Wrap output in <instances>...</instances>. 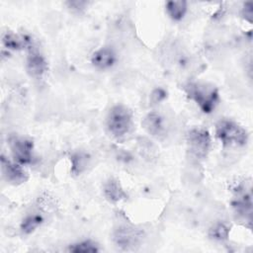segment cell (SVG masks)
Instances as JSON below:
<instances>
[{"label": "cell", "instance_id": "cell-1", "mask_svg": "<svg viewBox=\"0 0 253 253\" xmlns=\"http://www.w3.org/2000/svg\"><path fill=\"white\" fill-rule=\"evenodd\" d=\"M187 96L193 100L206 114L211 113L219 100L218 90L211 84L191 82L185 86Z\"/></svg>", "mask_w": 253, "mask_h": 253}, {"label": "cell", "instance_id": "cell-2", "mask_svg": "<svg viewBox=\"0 0 253 253\" xmlns=\"http://www.w3.org/2000/svg\"><path fill=\"white\" fill-rule=\"evenodd\" d=\"M106 125L109 132L116 138L126 136L132 128V113L125 105L113 106L106 119Z\"/></svg>", "mask_w": 253, "mask_h": 253}, {"label": "cell", "instance_id": "cell-3", "mask_svg": "<svg viewBox=\"0 0 253 253\" xmlns=\"http://www.w3.org/2000/svg\"><path fill=\"white\" fill-rule=\"evenodd\" d=\"M215 136L223 146H244L248 141L246 129L238 123L222 119L215 125Z\"/></svg>", "mask_w": 253, "mask_h": 253}, {"label": "cell", "instance_id": "cell-4", "mask_svg": "<svg viewBox=\"0 0 253 253\" xmlns=\"http://www.w3.org/2000/svg\"><path fill=\"white\" fill-rule=\"evenodd\" d=\"M187 145L190 153L198 159H204L211 147V135L205 128L194 127L187 134Z\"/></svg>", "mask_w": 253, "mask_h": 253}, {"label": "cell", "instance_id": "cell-5", "mask_svg": "<svg viewBox=\"0 0 253 253\" xmlns=\"http://www.w3.org/2000/svg\"><path fill=\"white\" fill-rule=\"evenodd\" d=\"M143 238V231L131 225H120L113 232L115 244L124 250L135 249Z\"/></svg>", "mask_w": 253, "mask_h": 253}, {"label": "cell", "instance_id": "cell-6", "mask_svg": "<svg viewBox=\"0 0 253 253\" xmlns=\"http://www.w3.org/2000/svg\"><path fill=\"white\" fill-rule=\"evenodd\" d=\"M13 159L21 165L31 164L34 160V143L31 139L19 135H12L8 140Z\"/></svg>", "mask_w": 253, "mask_h": 253}, {"label": "cell", "instance_id": "cell-7", "mask_svg": "<svg viewBox=\"0 0 253 253\" xmlns=\"http://www.w3.org/2000/svg\"><path fill=\"white\" fill-rule=\"evenodd\" d=\"M1 172L5 181L16 186L25 183L29 178V175L23 168V165L19 164L15 160L9 159L4 154L1 155Z\"/></svg>", "mask_w": 253, "mask_h": 253}, {"label": "cell", "instance_id": "cell-8", "mask_svg": "<svg viewBox=\"0 0 253 253\" xmlns=\"http://www.w3.org/2000/svg\"><path fill=\"white\" fill-rule=\"evenodd\" d=\"M246 187L240 186L237 188L236 195L232 201V207L235 211V212L246 218L251 217V212H252V196L251 192H246Z\"/></svg>", "mask_w": 253, "mask_h": 253}, {"label": "cell", "instance_id": "cell-9", "mask_svg": "<svg viewBox=\"0 0 253 253\" xmlns=\"http://www.w3.org/2000/svg\"><path fill=\"white\" fill-rule=\"evenodd\" d=\"M143 128L152 136L162 138L166 135V124L164 118L156 112L147 114L142 120Z\"/></svg>", "mask_w": 253, "mask_h": 253}, {"label": "cell", "instance_id": "cell-10", "mask_svg": "<svg viewBox=\"0 0 253 253\" xmlns=\"http://www.w3.org/2000/svg\"><path fill=\"white\" fill-rule=\"evenodd\" d=\"M28 51L27 70L29 74L36 78L42 77L47 69V63L44 57L36 48H34L33 45L28 48Z\"/></svg>", "mask_w": 253, "mask_h": 253}, {"label": "cell", "instance_id": "cell-11", "mask_svg": "<svg viewBox=\"0 0 253 253\" xmlns=\"http://www.w3.org/2000/svg\"><path fill=\"white\" fill-rule=\"evenodd\" d=\"M117 61L115 50L110 46H103L94 51L91 55V63L98 69L106 70L114 66Z\"/></svg>", "mask_w": 253, "mask_h": 253}, {"label": "cell", "instance_id": "cell-12", "mask_svg": "<svg viewBox=\"0 0 253 253\" xmlns=\"http://www.w3.org/2000/svg\"><path fill=\"white\" fill-rule=\"evenodd\" d=\"M2 42L6 48L12 50H20L32 46L30 38L26 36H18L13 32H5L2 36Z\"/></svg>", "mask_w": 253, "mask_h": 253}, {"label": "cell", "instance_id": "cell-13", "mask_svg": "<svg viewBox=\"0 0 253 253\" xmlns=\"http://www.w3.org/2000/svg\"><path fill=\"white\" fill-rule=\"evenodd\" d=\"M104 195L105 198L113 204L119 203L122 200L126 198V194L122 188L121 184L118 180L111 178L104 185Z\"/></svg>", "mask_w": 253, "mask_h": 253}, {"label": "cell", "instance_id": "cell-14", "mask_svg": "<svg viewBox=\"0 0 253 253\" xmlns=\"http://www.w3.org/2000/svg\"><path fill=\"white\" fill-rule=\"evenodd\" d=\"M165 8L168 16L173 21H180L184 18L187 12V2L182 0L168 1L165 4Z\"/></svg>", "mask_w": 253, "mask_h": 253}, {"label": "cell", "instance_id": "cell-15", "mask_svg": "<svg viewBox=\"0 0 253 253\" xmlns=\"http://www.w3.org/2000/svg\"><path fill=\"white\" fill-rule=\"evenodd\" d=\"M43 221V217L40 213H31L26 215L21 222V230L25 234L34 232Z\"/></svg>", "mask_w": 253, "mask_h": 253}, {"label": "cell", "instance_id": "cell-16", "mask_svg": "<svg viewBox=\"0 0 253 253\" xmlns=\"http://www.w3.org/2000/svg\"><path fill=\"white\" fill-rule=\"evenodd\" d=\"M70 161H71V172L74 175H79L87 168L89 158H88V155L84 152H76L71 156Z\"/></svg>", "mask_w": 253, "mask_h": 253}, {"label": "cell", "instance_id": "cell-17", "mask_svg": "<svg viewBox=\"0 0 253 253\" xmlns=\"http://www.w3.org/2000/svg\"><path fill=\"white\" fill-rule=\"evenodd\" d=\"M68 251L74 253H94L99 251V246L92 240H83L69 245Z\"/></svg>", "mask_w": 253, "mask_h": 253}, {"label": "cell", "instance_id": "cell-18", "mask_svg": "<svg viewBox=\"0 0 253 253\" xmlns=\"http://www.w3.org/2000/svg\"><path fill=\"white\" fill-rule=\"evenodd\" d=\"M229 234V228L221 222L215 223L213 226L210 228L209 235L211 239L217 240V241H224L228 238Z\"/></svg>", "mask_w": 253, "mask_h": 253}, {"label": "cell", "instance_id": "cell-19", "mask_svg": "<svg viewBox=\"0 0 253 253\" xmlns=\"http://www.w3.org/2000/svg\"><path fill=\"white\" fill-rule=\"evenodd\" d=\"M252 15H253V9H252V3L251 2H246L243 5L242 8V16L247 20L248 22H252Z\"/></svg>", "mask_w": 253, "mask_h": 253}, {"label": "cell", "instance_id": "cell-20", "mask_svg": "<svg viewBox=\"0 0 253 253\" xmlns=\"http://www.w3.org/2000/svg\"><path fill=\"white\" fill-rule=\"evenodd\" d=\"M67 5H68V7L70 8V9H72V10H76V11H81V10H83L85 7H86V5L88 4L87 2H85V1H71V2H67L66 3Z\"/></svg>", "mask_w": 253, "mask_h": 253}, {"label": "cell", "instance_id": "cell-21", "mask_svg": "<svg viewBox=\"0 0 253 253\" xmlns=\"http://www.w3.org/2000/svg\"><path fill=\"white\" fill-rule=\"evenodd\" d=\"M152 97L155 98V99H154L155 102H159V101H161L162 99L165 98V92H164L162 89H156V90L153 92Z\"/></svg>", "mask_w": 253, "mask_h": 253}]
</instances>
